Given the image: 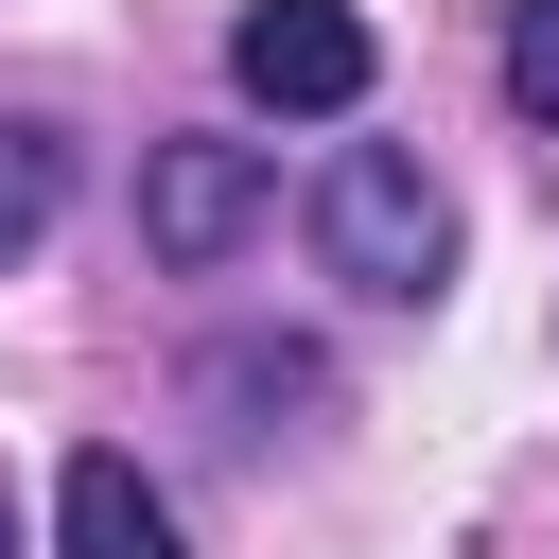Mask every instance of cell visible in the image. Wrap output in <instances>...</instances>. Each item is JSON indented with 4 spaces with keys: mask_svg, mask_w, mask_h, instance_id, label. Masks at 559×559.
<instances>
[{
    "mask_svg": "<svg viewBox=\"0 0 559 559\" xmlns=\"http://www.w3.org/2000/svg\"><path fill=\"white\" fill-rule=\"evenodd\" d=\"M210 402H332L314 349H210Z\"/></svg>",
    "mask_w": 559,
    "mask_h": 559,
    "instance_id": "cell-6",
    "label": "cell"
},
{
    "mask_svg": "<svg viewBox=\"0 0 559 559\" xmlns=\"http://www.w3.org/2000/svg\"><path fill=\"white\" fill-rule=\"evenodd\" d=\"M52 559H175V507L140 489V454H70V489H52Z\"/></svg>",
    "mask_w": 559,
    "mask_h": 559,
    "instance_id": "cell-4",
    "label": "cell"
},
{
    "mask_svg": "<svg viewBox=\"0 0 559 559\" xmlns=\"http://www.w3.org/2000/svg\"><path fill=\"white\" fill-rule=\"evenodd\" d=\"M227 87L280 105V122H332V105H367V17L349 0H245L227 17Z\"/></svg>",
    "mask_w": 559,
    "mask_h": 559,
    "instance_id": "cell-2",
    "label": "cell"
},
{
    "mask_svg": "<svg viewBox=\"0 0 559 559\" xmlns=\"http://www.w3.org/2000/svg\"><path fill=\"white\" fill-rule=\"evenodd\" d=\"M52 210H70V140L52 122H0V262H35Z\"/></svg>",
    "mask_w": 559,
    "mask_h": 559,
    "instance_id": "cell-5",
    "label": "cell"
},
{
    "mask_svg": "<svg viewBox=\"0 0 559 559\" xmlns=\"http://www.w3.org/2000/svg\"><path fill=\"white\" fill-rule=\"evenodd\" d=\"M0 559H17V542H0Z\"/></svg>",
    "mask_w": 559,
    "mask_h": 559,
    "instance_id": "cell-8",
    "label": "cell"
},
{
    "mask_svg": "<svg viewBox=\"0 0 559 559\" xmlns=\"http://www.w3.org/2000/svg\"><path fill=\"white\" fill-rule=\"evenodd\" d=\"M507 105H524V122H559V0H524V17H507Z\"/></svg>",
    "mask_w": 559,
    "mask_h": 559,
    "instance_id": "cell-7",
    "label": "cell"
},
{
    "mask_svg": "<svg viewBox=\"0 0 559 559\" xmlns=\"http://www.w3.org/2000/svg\"><path fill=\"white\" fill-rule=\"evenodd\" d=\"M262 210H280L262 140H157V157H140V245H157V262H192V280H210Z\"/></svg>",
    "mask_w": 559,
    "mask_h": 559,
    "instance_id": "cell-3",
    "label": "cell"
},
{
    "mask_svg": "<svg viewBox=\"0 0 559 559\" xmlns=\"http://www.w3.org/2000/svg\"><path fill=\"white\" fill-rule=\"evenodd\" d=\"M314 262H332L349 297H437V280H454V192H437L402 140H349V157L314 175Z\"/></svg>",
    "mask_w": 559,
    "mask_h": 559,
    "instance_id": "cell-1",
    "label": "cell"
}]
</instances>
